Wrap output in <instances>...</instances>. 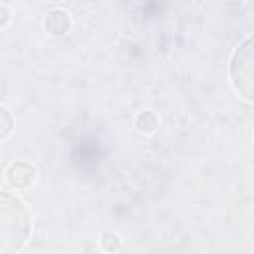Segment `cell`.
<instances>
[{
	"label": "cell",
	"instance_id": "4",
	"mask_svg": "<svg viewBox=\"0 0 254 254\" xmlns=\"http://www.w3.org/2000/svg\"><path fill=\"white\" fill-rule=\"evenodd\" d=\"M44 28L48 34L52 36H64L69 32L71 28V20H69V14L62 8H54L46 14V20H44Z\"/></svg>",
	"mask_w": 254,
	"mask_h": 254
},
{
	"label": "cell",
	"instance_id": "7",
	"mask_svg": "<svg viewBox=\"0 0 254 254\" xmlns=\"http://www.w3.org/2000/svg\"><path fill=\"white\" fill-rule=\"evenodd\" d=\"M99 244L105 252H115L121 246V238L115 232H103L101 238H99Z\"/></svg>",
	"mask_w": 254,
	"mask_h": 254
},
{
	"label": "cell",
	"instance_id": "1",
	"mask_svg": "<svg viewBox=\"0 0 254 254\" xmlns=\"http://www.w3.org/2000/svg\"><path fill=\"white\" fill-rule=\"evenodd\" d=\"M30 238V212L24 202L0 190V254H16Z\"/></svg>",
	"mask_w": 254,
	"mask_h": 254
},
{
	"label": "cell",
	"instance_id": "5",
	"mask_svg": "<svg viewBox=\"0 0 254 254\" xmlns=\"http://www.w3.org/2000/svg\"><path fill=\"white\" fill-rule=\"evenodd\" d=\"M135 125L143 133H153L159 127V117H157L155 111H141L137 115V119H135Z\"/></svg>",
	"mask_w": 254,
	"mask_h": 254
},
{
	"label": "cell",
	"instance_id": "8",
	"mask_svg": "<svg viewBox=\"0 0 254 254\" xmlns=\"http://www.w3.org/2000/svg\"><path fill=\"white\" fill-rule=\"evenodd\" d=\"M10 22V10L6 6H0V28Z\"/></svg>",
	"mask_w": 254,
	"mask_h": 254
},
{
	"label": "cell",
	"instance_id": "6",
	"mask_svg": "<svg viewBox=\"0 0 254 254\" xmlns=\"http://www.w3.org/2000/svg\"><path fill=\"white\" fill-rule=\"evenodd\" d=\"M12 131H14V117L6 107L0 105V141L10 137Z\"/></svg>",
	"mask_w": 254,
	"mask_h": 254
},
{
	"label": "cell",
	"instance_id": "3",
	"mask_svg": "<svg viewBox=\"0 0 254 254\" xmlns=\"http://www.w3.org/2000/svg\"><path fill=\"white\" fill-rule=\"evenodd\" d=\"M6 179L14 189H28L36 181V167L28 161H14L6 169Z\"/></svg>",
	"mask_w": 254,
	"mask_h": 254
},
{
	"label": "cell",
	"instance_id": "2",
	"mask_svg": "<svg viewBox=\"0 0 254 254\" xmlns=\"http://www.w3.org/2000/svg\"><path fill=\"white\" fill-rule=\"evenodd\" d=\"M228 75L232 87L246 99L252 101V83H254V48L252 36H248L232 54L228 64Z\"/></svg>",
	"mask_w": 254,
	"mask_h": 254
}]
</instances>
